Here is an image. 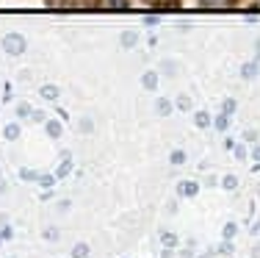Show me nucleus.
<instances>
[{
  "label": "nucleus",
  "instance_id": "nucleus-1",
  "mask_svg": "<svg viewBox=\"0 0 260 258\" xmlns=\"http://www.w3.org/2000/svg\"><path fill=\"white\" fill-rule=\"evenodd\" d=\"M25 47H28V42L22 34H6L3 36V50L9 53V56H22Z\"/></svg>",
  "mask_w": 260,
  "mask_h": 258
},
{
  "label": "nucleus",
  "instance_id": "nucleus-2",
  "mask_svg": "<svg viewBox=\"0 0 260 258\" xmlns=\"http://www.w3.org/2000/svg\"><path fill=\"white\" fill-rule=\"evenodd\" d=\"M197 194H200V183H194V181L177 183V197H197Z\"/></svg>",
  "mask_w": 260,
  "mask_h": 258
},
{
  "label": "nucleus",
  "instance_id": "nucleus-3",
  "mask_svg": "<svg viewBox=\"0 0 260 258\" xmlns=\"http://www.w3.org/2000/svg\"><path fill=\"white\" fill-rule=\"evenodd\" d=\"M160 244H164V247H172V250H175L177 244H180V239H177V233L164 231V233H160Z\"/></svg>",
  "mask_w": 260,
  "mask_h": 258
},
{
  "label": "nucleus",
  "instance_id": "nucleus-4",
  "mask_svg": "<svg viewBox=\"0 0 260 258\" xmlns=\"http://www.w3.org/2000/svg\"><path fill=\"white\" fill-rule=\"evenodd\" d=\"M45 131H47V136H50V139H58L61 133H64V131H61V122L58 120H47L45 122Z\"/></svg>",
  "mask_w": 260,
  "mask_h": 258
},
{
  "label": "nucleus",
  "instance_id": "nucleus-5",
  "mask_svg": "<svg viewBox=\"0 0 260 258\" xmlns=\"http://www.w3.org/2000/svg\"><path fill=\"white\" fill-rule=\"evenodd\" d=\"M70 172H72V158L64 156V158H61V164H58V169H55V178H67Z\"/></svg>",
  "mask_w": 260,
  "mask_h": 258
},
{
  "label": "nucleus",
  "instance_id": "nucleus-6",
  "mask_svg": "<svg viewBox=\"0 0 260 258\" xmlns=\"http://www.w3.org/2000/svg\"><path fill=\"white\" fill-rule=\"evenodd\" d=\"M91 255V247L86 242H78L75 247H72V258H89Z\"/></svg>",
  "mask_w": 260,
  "mask_h": 258
},
{
  "label": "nucleus",
  "instance_id": "nucleus-7",
  "mask_svg": "<svg viewBox=\"0 0 260 258\" xmlns=\"http://www.w3.org/2000/svg\"><path fill=\"white\" fill-rule=\"evenodd\" d=\"M141 83H144V89H158V72H144L141 75Z\"/></svg>",
  "mask_w": 260,
  "mask_h": 258
},
{
  "label": "nucleus",
  "instance_id": "nucleus-8",
  "mask_svg": "<svg viewBox=\"0 0 260 258\" xmlns=\"http://www.w3.org/2000/svg\"><path fill=\"white\" fill-rule=\"evenodd\" d=\"M200 6H208V9H227L233 6V0H197Z\"/></svg>",
  "mask_w": 260,
  "mask_h": 258
},
{
  "label": "nucleus",
  "instance_id": "nucleus-9",
  "mask_svg": "<svg viewBox=\"0 0 260 258\" xmlns=\"http://www.w3.org/2000/svg\"><path fill=\"white\" fill-rule=\"evenodd\" d=\"M3 136L9 139V142H14V139H20V125H17V122H11V125H6V128H3Z\"/></svg>",
  "mask_w": 260,
  "mask_h": 258
},
{
  "label": "nucleus",
  "instance_id": "nucleus-10",
  "mask_svg": "<svg viewBox=\"0 0 260 258\" xmlns=\"http://www.w3.org/2000/svg\"><path fill=\"white\" fill-rule=\"evenodd\" d=\"M194 122H197V128H202V131H205V128H210V114L208 111H197V117H194Z\"/></svg>",
  "mask_w": 260,
  "mask_h": 258
},
{
  "label": "nucleus",
  "instance_id": "nucleus-11",
  "mask_svg": "<svg viewBox=\"0 0 260 258\" xmlns=\"http://www.w3.org/2000/svg\"><path fill=\"white\" fill-rule=\"evenodd\" d=\"M97 6H103V9H127V0H97Z\"/></svg>",
  "mask_w": 260,
  "mask_h": 258
},
{
  "label": "nucleus",
  "instance_id": "nucleus-12",
  "mask_svg": "<svg viewBox=\"0 0 260 258\" xmlns=\"http://www.w3.org/2000/svg\"><path fill=\"white\" fill-rule=\"evenodd\" d=\"M39 95L45 97V100H55V97H58V86H42Z\"/></svg>",
  "mask_w": 260,
  "mask_h": 258
},
{
  "label": "nucleus",
  "instance_id": "nucleus-13",
  "mask_svg": "<svg viewBox=\"0 0 260 258\" xmlns=\"http://www.w3.org/2000/svg\"><path fill=\"white\" fill-rule=\"evenodd\" d=\"M235 233H238V225H235V222H227L224 228H221V236H224L227 242H233V239H235Z\"/></svg>",
  "mask_w": 260,
  "mask_h": 258
},
{
  "label": "nucleus",
  "instance_id": "nucleus-14",
  "mask_svg": "<svg viewBox=\"0 0 260 258\" xmlns=\"http://www.w3.org/2000/svg\"><path fill=\"white\" fill-rule=\"evenodd\" d=\"M221 186H224L227 192H235V189H238V178H235V175H224V178H221Z\"/></svg>",
  "mask_w": 260,
  "mask_h": 258
},
{
  "label": "nucleus",
  "instance_id": "nucleus-15",
  "mask_svg": "<svg viewBox=\"0 0 260 258\" xmlns=\"http://www.w3.org/2000/svg\"><path fill=\"white\" fill-rule=\"evenodd\" d=\"M257 70H260V61H249V64H244V70H241V75H244V78H252Z\"/></svg>",
  "mask_w": 260,
  "mask_h": 258
},
{
  "label": "nucleus",
  "instance_id": "nucleus-16",
  "mask_svg": "<svg viewBox=\"0 0 260 258\" xmlns=\"http://www.w3.org/2000/svg\"><path fill=\"white\" fill-rule=\"evenodd\" d=\"M155 111H158L160 117H166V114H172V103H169V100H164V97H160V100L155 103Z\"/></svg>",
  "mask_w": 260,
  "mask_h": 258
},
{
  "label": "nucleus",
  "instance_id": "nucleus-17",
  "mask_svg": "<svg viewBox=\"0 0 260 258\" xmlns=\"http://www.w3.org/2000/svg\"><path fill=\"white\" fill-rule=\"evenodd\" d=\"M227 128H230V114H221V117H216V131H221V133H224Z\"/></svg>",
  "mask_w": 260,
  "mask_h": 258
},
{
  "label": "nucleus",
  "instance_id": "nucleus-18",
  "mask_svg": "<svg viewBox=\"0 0 260 258\" xmlns=\"http://www.w3.org/2000/svg\"><path fill=\"white\" fill-rule=\"evenodd\" d=\"M58 236H61L58 228H45L42 231V239H45V242H58Z\"/></svg>",
  "mask_w": 260,
  "mask_h": 258
},
{
  "label": "nucleus",
  "instance_id": "nucleus-19",
  "mask_svg": "<svg viewBox=\"0 0 260 258\" xmlns=\"http://www.w3.org/2000/svg\"><path fill=\"white\" fill-rule=\"evenodd\" d=\"M169 164H185V150H172V156H169Z\"/></svg>",
  "mask_w": 260,
  "mask_h": 258
},
{
  "label": "nucleus",
  "instance_id": "nucleus-20",
  "mask_svg": "<svg viewBox=\"0 0 260 258\" xmlns=\"http://www.w3.org/2000/svg\"><path fill=\"white\" fill-rule=\"evenodd\" d=\"M136 42H139V39H136L133 31H125V34H122V45H125V47H133Z\"/></svg>",
  "mask_w": 260,
  "mask_h": 258
},
{
  "label": "nucleus",
  "instance_id": "nucleus-21",
  "mask_svg": "<svg viewBox=\"0 0 260 258\" xmlns=\"http://www.w3.org/2000/svg\"><path fill=\"white\" fill-rule=\"evenodd\" d=\"M55 181H58L55 175H39V181H36V183H39V186H45V189H50Z\"/></svg>",
  "mask_w": 260,
  "mask_h": 258
},
{
  "label": "nucleus",
  "instance_id": "nucleus-22",
  "mask_svg": "<svg viewBox=\"0 0 260 258\" xmlns=\"http://www.w3.org/2000/svg\"><path fill=\"white\" fill-rule=\"evenodd\" d=\"M11 236H14V231H11V228H9V225H6V222H3V225H0V242H9V239H11Z\"/></svg>",
  "mask_w": 260,
  "mask_h": 258
},
{
  "label": "nucleus",
  "instance_id": "nucleus-23",
  "mask_svg": "<svg viewBox=\"0 0 260 258\" xmlns=\"http://www.w3.org/2000/svg\"><path fill=\"white\" fill-rule=\"evenodd\" d=\"M20 178H22V181H39V172H34V169H20Z\"/></svg>",
  "mask_w": 260,
  "mask_h": 258
},
{
  "label": "nucleus",
  "instance_id": "nucleus-24",
  "mask_svg": "<svg viewBox=\"0 0 260 258\" xmlns=\"http://www.w3.org/2000/svg\"><path fill=\"white\" fill-rule=\"evenodd\" d=\"M216 253H224V255H230V253H233V242H227V239H224V242L219 244V250H216Z\"/></svg>",
  "mask_w": 260,
  "mask_h": 258
},
{
  "label": "nucleus",
  "instance_id": "nucleus-25",
  "mask_svg": "<svg viewBox=\"0 0 260 258\" xmlns=\"http://www.w3.org/2000/svg\"><path fill=\"white\" fill-rule=\"evenodd\" d=\"M235 111V100L230 97V100H224V106H221V114H233Z\"/></svg>",
  "mask_w": 260,
  "mask_h": 258
},
{
  "label": "nucleus",
  "instance_id": "nucleus-26",
  "mask_svg": "<svg viewBox=\"0 0 260 258\" xmlns=\"http://www.w3.org/2000/svg\"><path fill=\"white\" fill-rule=\"evenodd\" d=\"M177 108H180V111H188V108H191V100H188V97H180V100H177Z\"/></svg>",
  "mask_w": 260,
  "mask_h": 258
},
{
  "label": "nucleus",
  "instance_id": "nucleus-27",
  "mask_svg": "<svg viewBox=\"0 0 260 258\" xmlns=\"http://www.w3.org/2000/svg\"><path fill=\"white\" fill-rule=\"evenodd\" d=\"M235 158H238V161H244V158H246V147H244V145L235 147Z\"/></svg>",
  "mask_w": 260,
  "mask_h": 258
},
{
  "label": "nucleus",
  "instance_id": "nucleus-28",
  "mask_svg": "<svg viewBox=\"0 0 260 258\" xmlns=\"http://www.w3.org/2000/svg\"><path fill=\"white\" fill-rule=\"evenodd\" d=\"M17 117H34V111H30V106H20L17 108Z\"/></svg>",
  "mask_w": 260,
  "mask_h": 258
},
{
  "label": "nucleus",
  "instance_id": "nucleus-29",
  "mask_svg": "<svg viewBox=\"0 0 260 258\" xmlns=\"http://www.w3.org/2000/svg\"><path fill=\"white\" fill-rule=\"evenodd\" d=\"M244 139H246V142H257V133H255V131H246Z\"/></svg>",
  "mask_w": 260,
  "mask_h": 258
},
{
  "label": "nucleus",
  "instance_id": "nucleus-30",
  "mask_svg": "<svg viewBox=\"0 0 260 258\" xmlns=\"http://www.w3.org/2000/svg\"><path fill=\"white\" fill-rule=\"evenodd\" d=\"M252 158H255V161H260V145L252 147Z\"/></svg>",
  "mask_w": 260,
  "mask_h": 258
},
{
  "label": "nucleus",
  "instance_id": "nucleus-31",
  "mask_svg": "<svg viewBox=\"0 0 260 258\" xmlns=\"http://www.w3.org/2000/svg\"><path fill=\"white\" fill-rule=\"evenodd\" d=\"M80 128H83V133H89V131H91V122L83 120V122H80Z\"/></svg>",
  "mask_w": 260,
  "mask_h": 258
},
{
  "label": "nucleus",
  "instance_id": "nucleus-32",
  "mask_svg": "<svg viewBox=\"0 0 260 258\" xmlns=\"http://www.w3.org/2000/svg\"><path fill=\"white\" fill-rule=\"evenodd\" d=\"M169 6H177V0H166V3H164V9H169Z\"/></svg>",
  "mask_w": 260,
  "mask_h": 258
},
{
  "label": "nucleus",
  "instance_id": "nucleus-33",
  "mask_svg": "<svg viewBox=\"0 0 260 258\" xmlns=\"http://www.w3.org/2000/svg\"><path fill=\"white\" fill-rule=\"evenodd\" d=\"M6 189H9V186H6V181L0 178V192H6Z\"/></svg>",
  "mask_w": 260,
  "mask_h": 258
},
{
  "label": "nucleus",
  "instance_id": "nucleus-34",
  "mask_svg": "<svg viewBox=\"0 0 260 258\" xmlns=\"http://www.w3.org/2000/svg\"><path fill=\"white\" fill-rule=\"evenodd\" d=\"M200 258H213V253H205V255H200Z\"/></svg>",
  "mask_w": 260,
  "mask_h": 258
}]
</instances>
